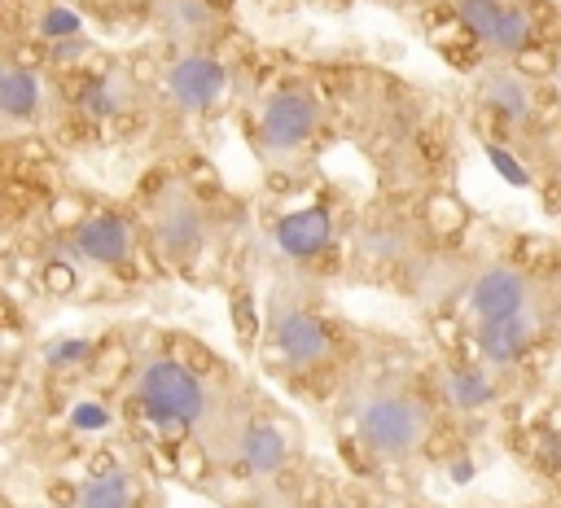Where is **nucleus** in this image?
<instances>
[{"label": "nucleus", "instance_id": "1", "mask_svg": "<svg viewBox=\"0 0 561 508\" xmlns=\"http://www.w3.org/2000/svg\"><path fill=\"white\" fill-rule=\"evenodd\" d=\"M434 429L430 403L408 385H381L373 390L355 412V434L377 460H408L425 447Z\"/></svg>", "mask_w": 561, "mask_h": 508}, {"label": "nucleus", "instance_id": "2", "mask_svg": "<svg viewBox=\"0 0 561 508\" xmlns=\"http://www.w3.org/2000/svg\"><path fill=\"white\" fill-rule=\"evenodd\" d=\"M451 13L491 61H517L543 44V9L535 0H456Z\"/></svg>", "mask_w": 561, "mask_h": 508}, {"label": "nucleus", "instance_id": "3", "mask_svg": "<svg viewBox=\"0 0 561 508\" xmlns=\"http://www.w3.org/2000/svg\"><path fill=\"white\" fill-rule=\"evenodd\" d=\"M136 407L167 434L193 429L206 412V385L188 363H180L171 355H158L136 377Z\"/></svg>", "mask_w": 561, "mask_h": 508}, {"label": "nucleus", "instance_id": "4", "mask_svg": "<svg viewBox=\"0 0 561 508\" xmlns=\"http://www.w3.org/2000/svg\"><path fill=\"white\" fill-rule=\"evenodd\" d=\"M539 280L517 263H486L465 280V311L473 320H500L539 307Z\"/></svg>", "mask_w": 561, "mask_h": 508}, {"label": "nucleus", "instance_id": "5", "mask_svg": "<svg viewBox=\"0 0 561 508\" xmlns=\"http://www.w3.org/2000/svg\"><path fill=\"white\" fill-rule=\"evenodd\" d=\"M320 127V96L302 83L276 88L259 114V145L267 153H294Z\"/></svg>", "mask_w": 561, "mask_h": 508}, {"label": "nucleus", "instance_id": "6", "mask_svg": "<svg viewBox=\"0 0 561 508\" xmlns=\"http://www.w3.org/2000/svg\"><path fill=\"white\" fill-rule=\"evenodd\" d=\"M478 101L508 127H530L539 118V92L530 74L513 61H491L478 74Z\"/></svg>", "mask_w": 561, "mask_h": 508}, {"label": "nucleus", "instance_id": "7", "mask_svg": "<svg viewBox=\"0 0 561 508\" xmlns=\"http://www.w3.org/2000/svg\"><path fill=\"white\" fill-rule=\"evenodd\" d=\"M543 324H539V307L535 311H517V315H500V320H478L473 324V350L486 368H513L530 355V346L539 342Z\"/></svg>", "mask_w": 561, "mask_h": 508}, {"label": "nucleus", "instance_id": "8", "mask_svg": "<svg viewBox=\"0 0 561 508\" xmlns=\"http://www.w3.org/2000/svg\"><path fill=\"white\" fill-rule=\"evenodd\" d=\"M162 83H167V92H171L175 105H184V109H210L228 92V66L219 57H210V53H184V57H175L167 66Z\"/></svg>", "mask_w": 561, "mask_h": 508}, {"label": "nucleus", "instance_id": "9", "mask_svg": "<svg viewBox=\"0 0 561 508\" xmlns=\"http://www.w3.org/2000/svg\"><path fill=\"white\" fill-rule=\"evenodd\" d=\"M272 346L289 368H320L333 355V333L316 311H280L272 320Z\"/></svg>", "mask_w": 561, "mask_h": 508}, {"label": "nucleus", "instance_id": "10", "mask_svg": "<svg viewBox=\"0 0 561 508\" xmlns=\"http://www.w3.org/2000/svg\"><path fill=\"white\" fill-rule=\"evenodd\" d=\"M206 236V219L197 210V201H188L184 193H167L153 210V241L167 258H193L202 250Z\"/></svg>", "mask_w": 561, "mask_h": 508}, {"label": "nucleus", "instance_id": "11", "mask_svg": "<svg viewBox=\"0 0 561 508\" xmlns=\"http://www.w3.org/2000/svg\"><path fill=\"white\" fill-rule=\"evenodd\" d=\"M272 241L285 258L294 263H307L316 254H324L333 245V215L324 206H302V210H289L272 223Z\"/></svg>", "mask_w": 561, "mask_h": 508}, {"label": "nucleus", "instance_id": "12", "mask_svg": "<svg viewBox=\"0 0 561 508\" xmlns=\"http://www.w3.org/2000/svg\"><path fill=\"white\" fill-rule=\"evenodd\" d=\"M75 250L88 258V263H105V267H118L127 263L131 254V223L123 215H110V210H96V215H83L70 232Z\"/></svg>", "mask_w": 561, "mask_h": 508}, {"label": "nucleus", "instance_id": "13", "mask_svg": "<svg viewBox=\"0 0 561 508\" xmlns=\"http://www.w3.org/2000/svg\"><path fill=\"white\" fill-rule=\"evenodd\" d=\"M438 399L451 407V412H482L500 399V377L495 368H486L482 359H469V363H447L438 372Z\"/></svg>", "mask_w": 561, "mask_h": 508}, {"label": "nucleus", "instance_id": "14", "mask_svg": "<svg viewBox=\"0 0 561 508\" xmlns=\"http://www.w3.org/2000/svg\"><path fill=\"white\" fill-rule=\"evenodd\" d=\"M285 460H289V447H285V434L272 420H254L237 434V469H245L250 477L280 473Z\"/></svg>", "mask_w": 561, "mask_h": 508}, {"label": "nucleus", "instance_id": "15", "mask_svg": "<svg viewBox=\"0 0 561 508\" xmlns=\"http://www.w3.org/2000/svg\"><path fill=\"white\" fill-rule=\"evenodd\" d=\"M75 508H131V482H127V473L123 469L92 473L75 490Z\"/></svg>", "mask_w": 561, "mask_h": 508}, {"label": "nucleus", "instance_id": "16", "mask_svg": "<svg viewBox=\"0 0 561 508\" xmlns=\"http://www.w3.org/2000/svg\"><path fill=\"white\" fill-rule=\"evenodd\" d=\"M39 109V74L35 70H0V114L31 118Z\"/></svg>", "mask_w": 561, "mask_h": 508}, {"label": "nucleus", "instance_id": "17", "mask_svg": "<svg viewBox=\"0 0 561 508\" xmlns=\"http://www.w3.org/2000/svg\"><path fill=\"white\" fill-rule=\"evenodd\" d=\"M118 105H123V92H118V79L114 74H92L79 88V109L88 118H110V114H118Z\"/></svg>", "mask_w": 561, "mask_h": 508}, {"label": "nucleus", "instance_id": "18", "mask_svg": "<svg viewBox=\"0 0 561 508\" xmlns=\"http://www.w3.org/2000/svg\"><path fill=\"white\" fill-rule=\"evenodd\" d=\"M167 18H171V26L180 35H202V31L215 26V9L206 0H171L167 4Z\"/></svg>", "mask_w": 561, "mask_h": 508}, {"label": "nucleus", "instance_id": "19", "mask_svg": "<svg viewBox=\"0 0 561 508\" xmlns=\"http://www.w3.org/2000/svg\"><path fill=\"white\" fill-rule=\"evenodd\" d=\"M35 26H39V35H44V39H70V35H79V26H83V22H79V13H75V9H66V4H48V9L39 13V22H35Z\"/></svg>", "mask_w": 561, "mask_h": 508}, {"label": "nucleus", "instance_id": "20", "mask_svg": "<svg viewBox=\"0 0 561 508\" xmlns=\"http://www.w3.org/2000/svg\"><path fill=\"white\" fill-rule=\"evenodd\" d=\"M486 162H491V166H495L513 188H530V171H526V166H522L504 145H486Z\"/></svg>", "mask_w": 561, "mask_h": 508}, {"label": "nucleus", "instance_id": "21", "mask_svg": "<svg viewBox=\"0 0 561 508\" xmlns=\"http://www.w3.org/2000/svg\"><path fill=\"white\" fill-rule=\"evenodd\" d=\"M92 355V342H83V337H61V342H53L48 350H44V359L53 363V368H75V363H83Z\"/></svg>", "mask_w": 561, "mask_h": 508}, {"label": "nucleus", "instance_id": "22", "mask_svg": "<svg viewBox=\"0 0 561 508\" xmlns=\"http://www.w3.org/2000/svg\"><path fill=\"white\" fill-rule=\"evenodd\" d=\"M70 429H79V434H96V429H110V412H105V403L79 399V403L70 407Z\"/></svg>", "mask_w": 561, "mask_h": 508}, {"label": "nucleus", "instance_id": "23", "mask_svg": "<svg viewBox=\"0 0 561 508\" xmlns=\"http://www.w3.org/2000/svg\"><path fill=\"white\" fill-rule=\"evenodd\" d=\"M92 53V39H83V35H70V39H53V61L57 66H66V61H79V57H88Z\"/></svg>", "mask_w": 561, "mask_h": 508}, {"label": "nucleus", "instance_id": "24", "mask_svg": "<svg viewBox=\"0 0 561 508\" xmlns=\"http://www.w3.org/2000/svg\"><path fill=\"white\" fill-rule=\"evenodd\" d=\"M48 285H53V289H75V272L53 263V267H48Z\"/></svg>", "mask_w": 561, "mask_h": 508}, {"label": "nucleus", "instance_id": "25", "mask_svg": "<svg viewBox=\"0 0 561 508\" xmlns=\"http://www.w3.org/2000/svg\"><path fill=\"white\" fill-rule=\"evenodd\" d=\"M320 508H351V504H320Z\"/></svg>", "mask_w": 561, "mask_h": 508}, {"label": "nucleus", "instance_id": "26", "mask_svg": "<svg viewBox=\"0 0 561 508\" xmlns=\"http://www.w3.org/2000/svg\"><path fill=\"white\" fill-rule=\"evenodd\" d=\"M0 70H4V66H0Z\"/></svg>", "mask_w": 561, "mask_h": 508}]
</instances>
